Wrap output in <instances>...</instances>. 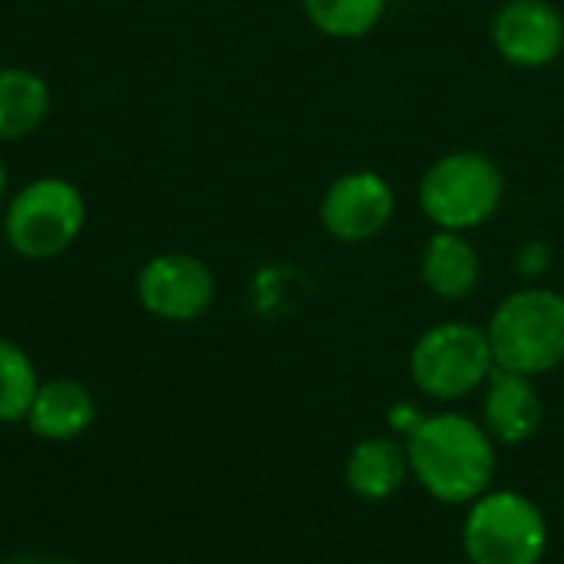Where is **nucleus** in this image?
I'll list each match as a JSON object with an SVG mask.
<instances>
[{
    "mask_svg": "<svg viewBox=\"0 0 564 564\" xmlns=\"http://www.w3.org/2000/svg\"><path fill=\"white\" fill-rule=\"evenodd\" d=\"M410 476L446 506H473L492 489L496 440L459 413H433L406 436Z\"/></svg>",
    "mask_w": 564,
    "mask_h": 564,
    "instance_id": "f257e3e1",
    "label": "nucleus"
},
{
    "mask_svg": "<svg viewBox=\"0 0 564 564\" xmlns=\"http://www.w3.org/2000/svg\"><path fill=\"white\" fill-rule=\"evenodd\" d=\"M489 347L499 370L542 377L564 364V294L525 288L509 294L489 321Z\"/></svg>",
    "mask_w": 564,
    "mask_h": 564,
    "instance_id": "f03ea898",
    "label": "nucleus"
},
{
    "mask_svg": "<svg viewBox=\"0 0 564 564\" xmlns=\"http://www.w3.org/2000/svg\"><path fill=\"white\" fill-rule=\"evenodd\" d=\"M463 549L469 564H542L549 525L529 496L489 489L469 506L463 522Z\"/></svg>",
    "mask_w": 564,
    "mask_h": 564,
    "instance_id": "7ed1b4c3",
    "label": "nucleus"
},
{
    "mask_svg": "<svg viewBox=\"0 0 564 564\" xmlns=\"http://www.w3.org/2000/svg\"><path fill=\"white\" fill-rule=\"evenodd\" d=\"M496 370L489 334L466 321L430 327L410 354V377L430 400L449 403L479 390Z\"/></svg>",
    "mask_w": 564,
    "mask_h": 564,
    "instance_id": "20e7f679",
    "label": "nucleus"
},
{
    "mask_svg": "<svg viewBox=\"0 0 564 564\" xmlns=\"http://www.w3.org/2000/svg\"><path fill=\"white\" fill-rule=\"evenodd\" d=\"M86 202L66 178H33L17 192L7 208L3 235L20 258L43 261L63 254L83 231Z\"/></svg>",
    "mask_w": 564,
    "mask_h": 564,
    "instance_id": "39448f33",
    "label": "nucleus"
},
{
    "mask_svg": "<svg viewBox=\"0 0 564 564\" xmlns=\"http://www.w3.org/2000/svg\"><path fill=\"white\" fill-rule=\"evenodd\" d=\"M502 172L479 152L443 155L420 182V205L443 231H469L496 215Z\"/></svg>",
    "mask_w": 564,
    "mask_h": 564,
    "instance_id": "423d86ee",
    "label": "nucleus"
},
{
    "mask_svg": "<svg viewBox=\"0 0 564 564\" xmlns=\"http://www.w3.org/2000/svg\"><path fill=\"white\" fill-rule=\"evenodd\" d=\"M139 304L169 324L198 321L215 301V274L192 254H159L135 278Z\"/></svg>",
    "mask_w": 564,
    "mask_h": 564,
    "instance_id": "0eeeda50",
    "label": "nucleus"
},
{
    "mask_svg": "<svg viewBox=\"0 0 564 564\" xmlns=\"http://www.w3.org/2000/svg\"><path fill=\"white\" fill-rule=\"evenodd\" d=\"M397 195L390 182L377 172H347L340 175L324 202H321V221L337 241H367L387 228L393 218Z\"/></svg>",
    "mask_w": 564,
    "mask_h": 564,
    "instance_id": "6e6552de",
    "label": "nucleus"
},
{
    "mask_svg": "<svg viewBox=\"0 0 564 564\" xmlns=\"http://www.w3.org/2000/svg\"><path fill=\"white\" fill-rule=\"evenodd\" d=\"M496 50L516 66H549L564 50V17L549 0H509L492 20Z\"/></svg>",
    "mask_w": 564,
    "mask_h": 564,
    "instance_id": "1a4fd4ad",
    "label": "nucleus"
},
{
    "mask_svg": "<svg viewBox=\"0 0 564 564\" xmlns=\"http://www.w3.org/2000/svg\"><path fill=\"white\" fill-rule=\"evenodd\" d=\"M545 406L542 397L532 383V377L509 373V370H492L486 403H482V426L496 443L506 446H522L529 443L539 426H542Z\"/></svg>",
    "mask_w": 564,
    "mask_h": 564,
    "instance_id": "9d476101",
    "label": "nucleus"
},
{
    "mask_svg": "<svg viewBox=\"0 0 564 564\" xmlns=\"http://www.w3.org/2000/svg\"><path fill=\"white\" fill-rule=\"evenodd\" d=\"M96 420V400L93 393L69 380V377H56L40 383L30 413H26V430L46 443H69L79 440Z\"/></svg>",
    "mask_w": 564,
    "mask_h": 564,
    "instance_id": "9b49d317",
    "label": "nucleus"
},
{
    "mask_svg": "<svg viewBox=\"0 0 564 564\" xmlns=\"http://www.w3.org/2000/svg\"><path fill=\"white\" fill-rule=\"evenodd\" d=\"M410 476V456H406V443L393 440V436H373L364 440L360 446H354L344 479L347 489L367 502H383L390 496L400 492V486Z\"/></svg>",
    "mask_w": 564,
    "mask_h": 564,
    "instance_id": "f8f14e48",
    "label": "nucleus"
},
{
    "mask_svg": "<svg viewBox=\"0 0 564 564\" xmlns=\"http://www.w3.org/2000/svg\"><path fill=\"white\" fill-rule=\"evenodd\" d=\"M420 274L433 294L446 301H459V297H469L479 284V254L463 238V231L440 228L423 248Z\"/></svg>",
    "mask_w": 564,
    "mask_h": 564,
    "instance_id": "ddd939ff",
    "label": "nucleus"
},
{
    "mask_svg": "<svg viewBox=\"0 0 564 564\" xmlns=\"http://www.w3.org/2000/svg\"><path fill=\"white\" fill-rule=\"evenodd\" d=\"M50 112L46 83L20 66L0 69V139L13 142L43 126Z\"/></svg>",
    "mask_w": 564,
    "mask_h": 564,
    "instance_id": "4468645a",
    "label": "nucleus"
},
{
    "mask_svg": "<svg viewBox=\"0 0 564 564\" xmlns=\"http://www.w3.org/2000/svg\"><path fill=\"white\" fill-rule=\"evenodd\" d=\"M40 390L36 367L23 347L0 337V426L23 423Z\"/></svg>",
    "mask_w": 564,
    "mask_h": 564,
    "instance_id": "2eb2a0df",
    "label": "nucleus"
},
{
    "mask_svg": "<svg viewBox=\"0 0 564 564\" xmlns=\"http://www.w3.org/2000/svg\"><path fill=\"white\" fill-rule=\"evenodd\" d=\"M301 3L307 20L321 33L337 40H354L370 33L387 10V0H301Z\"/></svg>",
    "mask_w": 564,
    "mask_h": 564,
    "instance_id": "dca6fc26",
    "label": "nucleus"
},
{
    "mask_svg": "<svg viewBox=\"0 0 564 564\" xmlns=\"http://www.w3.org/2000/svg\"><path fill=\"white\" fill-rule=\"evenodd\" d=\"M7 564H46V562H40V558H30V555H23V558H10Z\"/></svg>",
    "mask_w": 564,
    "mask_h": 564,
    "instance_id": "f3484780",
    "label": "nucleus"
},
{
    "mask_svg": "<svg viewBox=\"0 0 564 564\" xmlns=\"http://www.w3.org/2000/svg\"><path fill=\"white\" fill-rule=\"evenodd\" d=\"M3 188H7V169H3V162H0V195H3Z\"/></svg>",
    "mask_w": 564,
    "mask_h": 564,
    "instance_id": "a211bd4d",
    "label": "nucleus"
},
{
    "mask_svg": "<svg viewBox=\"0 0 564 564\" xmlns=\"http://www.w3.org/2000/svg\"><path fill=\"white\" fill-rule=\"evenodd\" d=\"M46 564H76V562H46Z\"/></svg>",
    "mask_w": 564,
    "mask_h": 564,
    "instance_id": "6ab92c4d",
    "label": "nucleus"
}]
</instances>
